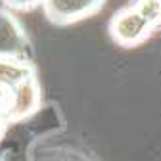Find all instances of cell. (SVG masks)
<instances>
[{"mask_svg": "<svg viewBox=\"0 0 161 161\" xmlns=\"http://www.w3.org/2000/svg\"><path fill=\"white\" fill-rule=\"evenodd\" d=\"M8 127H10V123L6 119H0V140H2L4 136H6V130H8Z\"/></svg>", "mask_w": 161, "mask_h": 161, "instance_id": "9c48e42d", "label": "cell"}, {"mask_svg": "<svg viewBox=\"0 0 161 161\" xmlns=\"http://www.w3.org/2000/svg\"><path fill=\"white\" fill-rule=\"evenodd\" d=\"M12 104H14V86L6 85V83H0V119H6V121L10 119Z\"/></svg>", "mask_w": 161, "mask_h": 161, "instance_id": "52a82bcc", "label": "cell"}, {"mask_svg": "<svg viewBox=\"0 0 161 161\" xmlns=\"http://www.w3.org/2000/svg\"><path fill=\"white\" fill-rule=\"evenodd\" d=\"M2 4L10 12L29 14V12H35L36 8L42 6V0H2Z\"/></svg>", "mask_w": 161, "mask_h": 161, "instance_id": "ba28073f", "label": "cell"}, {"mask_svg": "<svg viewBox=\"0 0 161 161\" xmlns=\"http://www.w3.org/2000/svg\"><path fill=\"white\" fill-rule=\"evenodd\" d=\"M129 6L148 23L153 35L161 31V0H130Z\"/></svg>", "mask_w": 161, "mask_h": 161, "instance_id": "8992f818", "label": "cell"}, {"mask_svg": "<svg viewBox=\"0 0 161 161\" xmlns=\"http://www.w3.org/2000/svg\"><path fill=\"white\" fill-rule=\"evenodd\" d=\"M108 0H42V12L48 21L58 27L80 23L102 12Z\"/></svg>", "mask_w": 161, "mask_h": 161, "instance_id": "3957f363", "label": "cell"}, {"mask_svg": "<svg viewBox=\"0 0 161 161\" xmlns=\"http://www.w3.org/2000/svg\"><path fill=\"white\" fill-rule=\"evenodd\" d=\"M111 40L121 48H138L153 36V31L129 4L119 8L108 23Z\"/></svg>", "mask_w": 161, "mask_h": 161, "instance_id": "6da1fadb", "label": "cell"}, {"mask_svg": "<svg viewBox=\"0 0 161 161\" xmlns=\"http://www.w3.org/2000/svg\"><path fill=\"white\" fill-rule=\"evenodd\" d=\"M0 161H4V159H2V157H0Z\"/></svg>", "mask_w": 161, "mask_h": 161, "instance_id": "30bf717a", "label": "cell"}, {"mask_svg": "<svg viewBox=\"0 0 161 161\" xmlns=\"http://www.w3.org/2000/svg\"><path fill=\"white\" fill-rule=\"evenodd\" d=\"M40 106H42V88L38 83V75L23 79L14 86V104L8 119L10 125L33 117L40 109Z\"/></svg>", "mask_w": 161, "mask_h": 161, "instance_id": "277c9868", "label": "cell"}, {"mask_svg": "<svg viewBox=\"0 0 161 161\" xmlns=\"http://www.w3.org/2000/svg\"><path fill=\"white\" fill-rule=\"evenodd\" d=\"M0 58L33 62V42L17 15L0 8Z\"/></svg>", "mask_w": 161, "mask_h": 161, "instance_id": "7a4b0ae2", "label": "cell"}, {"mask_svg": "<svg viewBox=\"0 0 161 161\" xmlns=\"http://www.w3.org/2000/svg\"><path fill=\"white\" fill-rule=\"evenodd\" d=\"M38 75L35 62H21V59L0 58V83H6L15 86L23 79Z\"/></svg>", "mask_w": 161, "mask_h": 161, "instance_id": "5b68a950", "label": "cell"}]
</instances>
